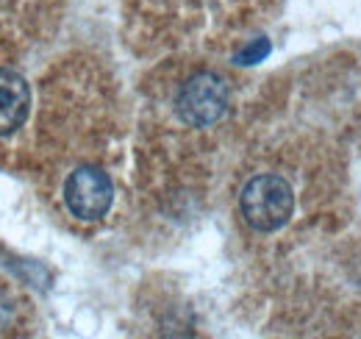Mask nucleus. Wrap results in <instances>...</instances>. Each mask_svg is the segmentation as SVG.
Wrapping results in <instances>:
<instances>
[{
  "instance_id": "nucleus-2",
  "label": "nucleus",
  "mask_w": 361,
  "mask_h": 339,
  "mask_svg": "<svg viewBox=\"0 0 361 339\" xmlns=\"http://www.w3.org/2000/svg\"><path fill=\"white\" fill-rule=\"evenodd\" d=\"M231 89L226 78L217 73H197L180 86L176 97V112L186 126L206 128L214 126L228 109Z\"/></svg>"
},
{
  "instance_id": "nucleus-1",
  "label": "nucleus",
  "mask_w": 361,
  "mask_h": 339,
  "mask_svg": "<svg viewBox=\"0 0 361 339\" xmlns=\"http://www.w3.org/2000/svg\"><path fill=\"white\" fill-rule=\"evenodd\" d=\"M239 209L250 228L270 234L289 222L295 209L292 186L281 175H256L239 195Z\"/></svg>"
},
{
  "instance_id": "nucleus-5",
  "label": "nucleus",
  "mask_w": 361,
  "mask_h": 339,
  "mask_svg": "<svg viewBox=\"0 0 361 339\" xmlns=\"http://www.w3.org/2000/svg\"><path fill=\"white\" fill-rule=\"evenodd\" d=\"M267 56H270V42L267 40H253L245 50L236 53V64H259Z\"/></svg>"
},
{
  "instance_id": "nucleus-4",
  "label": "nucleus",
  "mask_w": 361,
  "mask_h": 339,
  "mask_svg": "<svg viewBox=\"0 0 361 339\" xmlns=\"http://www.w3.org/2000/svg\"><path fill=\"white\" fill-rule=\"evenodd\" d=\"M31 109V89L14 70H0V136L14 133Z\"/></svg>"
},
{
  "instance_id": "nucleus-3",
  "label": "nucleus",
  "mask_w": 361,
  "mask_h": 339,
  "mask_svg": "<svg viewBox=\"0 0 361 339\" xmlns=\"http://www.w3.org/2000/svg\"><path fill=\"white\" fill-rule=\"evenodd\" d=\"M114 186L111 178L97 167H78L64 184V203L78 220H100L111 209Z\"/></svg>"
},
{
  "instance_id": "nucleus-6",
  "label": "nucleus",
  "mask_w": 361,
  "mask_h": 339,
  "mask_svg": "<svg viewBox=\"0 0 361 339\" xmlns=\"http://www.w3.org/2000/svg\"><path fill=\"white\" fill-rule=\"evenodd\" d=\"M6 320H11V306H8V300H6V295L0 292V326H3Z\"/></svg>"
}]
</instances>
